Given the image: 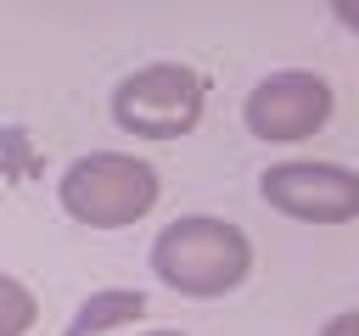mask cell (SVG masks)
I'll return each instance as SVG.
<instances>
[{
  "mask_svg": "<svg viewBox=\"0 0 359 336\" xmlns=\"http://www.w3.org/2000/svg\"><path fill=\"white\" fill-rule=\"evenodd\" d=\"M146 263L174 297L213 302V297H230L252 274V241L241 224H230L219 213H185L157 230Z\"/></svg>",
  "mask_w": 359,
  "mask_h": 336,
  "instance_id": "1",
  "label": "cell"
},
{
  "mask_svg": "<svg viewBox=\"0 0 359 336\" xmlns=\"http://www.w3.org/2000/svg\"><path fill=\"white\" fill-rule=\"evenodd\" d=\"M56 202L73 224L129 230L157 207V168L135 151H84L62 168Z\"/></svg>",
  "mask_w": 359,
  "mask_h": 336,
  "instance_id": "2",
  "label": "cell"
},
{
  "mask_svg": "<svg viewBox=\"0 0 359 336\" xmlns=\"http://www.w3.org/2000/svg\"><path fill=\"white\" fill-rule=\"evenodd\" d=\"M202 106L208 78L185 62H146L112 90V123L135 140H180L202 123Z\"/></svg>",
  "mask_w": 359,
  "mask_h": 336,
  "instance_id": "3",
  "label": "cell"
},
{
  "mask_svg": "<svg viewBox=\"0 0 359 336\" xmlns=\"http://www.w3.org/2000/svg\"><path fill=\"white\" fill-rule=\"evenodd\" d=\"M337 112V90L314 73V67H280V73H264L247 101H241V123L252 140L264 146H297L309 134H320Z\"/></svg>",
  "mask_w": 359,
  "mask_h": 336,
  "instance_id": "4",
  "label": "cell"
},
{
  "mask_svg": "<svg viewBox=\"0 0 359 336\" xmlns=\"http://www.w3.org/2000/svg\"><path fill=\"white\" fill-rule=\"evenodd\" d=\"M258 196L269 213L297 224H348L359 218V174L320 157H286L258 174Z\"/></svg>",
  "mask_w": 359,
  "mask_h": 336,
  "instance_id": "5",
  "label": "cell"
},
{
  "mask_svg": "<svg viewBox=\"0 0 359 336\" xmlns=\"http://www.w3.org/2000/svg\"><path fill=\"white\" fill-rule=\"evenodd\" d=\"M140 314H146V291H135V286H107V291H90V297L73 308V319H67L62 336H107V330H118V325H135Z\"/></svg>",
  "mask_w": 359,
  "mask_h": 336,
  "instance_id": "6",
  "label": "cell"
},
{
  "mask_svg": "<svg viewBox=\"0 0 359 336\" xmlns=\"http://www.w3.org/2000/svg\"><path fill=\"white\" fill-rule=\"evenodd\" d=\"M34 314H39L34 291L17 274H0V336H28L34 330Z\"/></svg>",
  "mask_w": 359,
  "mask_h": 336,
  "instance_id": "7",
  "label": "cell"
},
{
  "mask_svg": "<svg viewBox=\"0 0 359 336\" xmlns=\"http://www.w3.org/2000/svg\"><path fill=\"white\" fill-rule=\"evenodd\" d=\"M0 146H6V179H17L22 162H28V140H22V129L6 123V129H0Z\"/></svg>",
  "mask_w": 359,
  "mask_h": 336,
  "instance_id": "8",
  "label": "cell"
},
{
  "mask_svg": "<svg viewBox=\"0 0 359 336\" xmlns=\"http://www.w3.org/2000/svg\"><path fill=\"white\" fill-rule=\"evenodd\" d=\"M320 336H359V308H342L320 325Z\"/></svg>",
  "mask_w": 359,
  "mask_h": 336,
  "instance_id": "9",
  "label": "cell"
},
{
  "mask_svg": "<svg viewBox=\"0 0 359 336\" xmlns=\"http://www.w3.org/2000/svg\"><path fill=\"white\" fill-rule=\"evenodd\" d=\"M331 17H337V28L359 34V0H331Z\"/></svg>",
  "mask_w": 359,
  "mask_h": 336,
  "instance_id": "10",
  "label": "cell"
},
{
  "mask_svg": "<svg viewBox=\"0 0 359 336\" xmlns=\"http://www.w3.org/2000/svg\"><path fill=\"white\" fill-rule=\"evenodd\" d=\"M140 336H185V330H140Z\"/></svg>",
  "mask_w": 359,
  "mask_h": 336,
  "instance_id": "11",
  "label": "cell"
}]
</instances>
